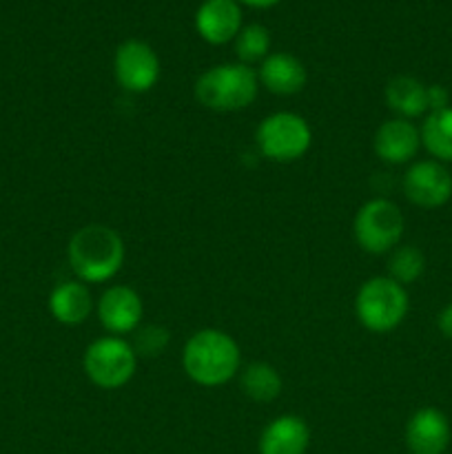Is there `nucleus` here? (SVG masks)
Instances as JSON below:
<instances>
[{
    "label": "nucleus",
    "mask_w": 452,
    "mask_h": 454,
    "mask_svg": "<svg viewBox=\"0 0 452 454\" xmlns=\"http://www.w3.org/2000/svg\"><path fill=\"white\" fill-rule=\"evenodd\" d=\"M242 353L229 333L204 328L186 340L182 350V368L186 377L204 388H217L239 372Z\"/></svg>",
    "instance_id": "1"
},
{
    "label": "nucleus",
    "mask_w": 452,
    "mask_h": 454,
    "mask_svg": "<svg viewBox=\"0 0 452 454\" xmlns=\"http://www.w3.org/2000/svg\"><path fill=\"white\" fill-rule=\"evenodd\" d=\"M66 257L80 282H109L124 264V239L111 226L87 224L69 239Z\"/></svg>",
    "instance_id": "2"
},
{
    "label": "nucleus",
    "mask_w": 452,
    "mask_h": 454,
    "mask_svg": "<svg viewBox=\"0 0 452 454\" xmlns=\"http://www.w3.org/2000/svg\"><path fill=\"white\" fill-rule=\"evenodd\" d=\"M260 91V78L242 62H226L204 71L195 82V98L202 106L220 114L242 111L253 105Z\"/></svg>",
    "instance_id": "3"
},
{
    "label": "nucleus",
    "mask_w": 452,
    "mask_h": 454,
    "mask_svg": "<svg viewBox=\"0 0 452 454\" xmlns=\"http://www.w3.org/2000/svg\"><path fill=\"white\" fill-rule=\"evenodd\" d=\"M410 300L406 286L379 275L362 284L355 297L359 324L370 333H390L406 319Z\"/></svg>",
    "instance_id": "4"
},
{
    "label": "nucleus",
    "mask_w": 452,
    "mask_h": 454,
    "mask_svg": "<svg viewBox=\"0 0 452 454\" xmlns=\"http://www.w3.org/2000/svg\"><path fill=\"white\" fill-rule=\"evenodd\" d=\"M406 220L393 200L372 198L362 204L355 215L353 231L359 248L370 255H386L394 251L403 238Z\"/></svg>",
    "instance_id": "5"
},
{
    "label": "nucleus",
    "mask_w": 452,
    "mask_h": 454,
    "mask_svg": "<svg viewBox=\"0 0 452 454\" xmlns=\"http://www.w3.org/2000/svg\"><path fill=\"white\" fill-rule=\"evenodd\" d=\"M260 153L270 162L288 164L304 158L313 142V131L301 115L277 111L260 122L255 131Z\"/></svg>",
    "instance_id": "6"
},
{
    "label": "nucleus",
    "mask_w": 452,
    "mask_h": 454,
    "mask_svg": "<svg viewBox=\"0 0 452 454\" xmlns=\"http://www.w3.org/2000/svg\"><path fill=\"white\" fill-rule=\"evenodd\" d=\"M84 372L102 390H118L133 380L137 355L122 337H100L84 350Z\"/></svg>",
    "instance_id": "7"
},
{
    "label": "nucleus",
    "mask_w": 452,
    "mask_h": 454,
    "mask_svg": "<svg viewBox=\"0 0 452 454\" xmlns=\"http://www.w3.org/2000/svg\"><path fill=\"white\" fill-rule=\"evenodd\" d=\"M115 82L129 93H146L160 80V58L144 40H124L113 56Z\"/></svg>",
    "instance_id": "8"
},
{
    "label": "nucleus",
    "mask_w": 452,
    "mask_h": 454,
    "mask_svg": "<svg viewBox=\"0 0 452 454\" xmlns=\"http://www.w3.org/2000/svg\"><path fill=\"white\" fill-rule=\"evenodd\" d=\"M403 195L419 208H439L452 198V173L437 160L412 162L403 176Z\"/></svg>",
    "instance_id": "9"
},
{
    "label": "nucleus",
    "mask_w": 452,
    "mask_h": 454,
    "mask_svg": "<svg viewBox=\"0 0 452 454\" xmlns=\"http://www.w3.org/2000/svg\"><path fill=\"white\" fill-rule=\"evenodd\" d=\"M96 310L102 328L115 337L137 331L142 313H144L140 295L131 286H122V284L106 288Z\"/></svg>",
    "instance_id": "10"
},
{
    "label": "nucleus",
    "mask_w": 452,
    "mask_h": 454,
    "mask_svg": "<svg viewBox=\"0 0 452 454\" xmlns=\"http://www.w3.org/2000/svg\"><path fill=\"white\" fill-rule=\"evenodd\" d=\"M450 421L434 406L419 408L406 424V446L410 454H443L450 446Z\"/></svg>",
    "instance_id": "11"
},
{
    "label": "nucleus",
    "mask_w": 452,
    "mask_h": 454,
    "mask_svg": "<svg viewBox=\"0 0 452 454\" xmlns=\"http://www.w3.org/2000/svg\"><path fill=\"white\" fill-rule=\"evenodd\" d=\"M375 153L386 164H408L417 158L421 149L419 127L403 118L386 120L375 133Z\"/></svg>",
    "instance_id": "12"
},
{
    "label": "nucleus",
    "mask_w": 452,
    "mask_h": 454,
    "mask_svg": "<svg viewBox=\"0 0 452 454\" xmlns=\"http://www.w3.org/2000/svg\"><path fill=\"white\" fill-rule=\"evenodd\" d=\"M195 29L208 44H226L242 29V9L238 0H204L195 13Z\"/></svg>",
    "instance_id": "13"
},
{
    "label": "nucleus",
    "mask_w": 452,
    "mask_h": 454,
    "mask_svg": "<svg viewBox=\"0 0 452 454\" xmlns=\"http://www.w3.org/2000/svg\"><path fill=\"white\" fill-rule=\"evenodd\" d=\"M260 84H264L266 91L275 93V96H295L306 87V67L297 56L286 51L269 53L264 60L260 62V71H257Z\"/></svg>",
    "instance_id": "14"
},
{
    "label": "nucleus",
    "mask_w": 452,
    "mask_h": 454,
    "mask_svg": "<svg viewBox=\"0 0 452 454\" xmlns=\"http://www.w3.org/2000/svg\"><path fill=\"white\" fill-rule=\"evenodd\" d=\"M310 428L301 417L282 415L270 421L260 434V454H306Z\"/></svg>",
    "instance_id": "15"
},
{
    "label": "nucleus",
    "mask_w": 452,
    "mask_h": 454,
    "mask_svg": "<svg viewBox=\"0 0 452 454\" xmlns=\"http://www.w3.org/2000/svg\"><path fill=\"white\" fill-rule=\"evenodd\" d=\"M49 310L53 319L65 326H78L87 322L93 310V300L84 282H62L49 295Z\"/></svg>",
    "instance_id": "16"
},
{
    "label": "nucleus",
    "mask_w": 452,
    "mask_h": 454,
    "mask_svg": "<svg viewBox=\"0 0 452 454\" xmlns=\"http://www.w3.org/2000/svg\"><path fill=\"white\" fill-rule=\"evenodd\" d=\"M386 102L399 118H419L428 111V84L412 75H397L386 84Z\"/></svg>",
    "instance_id": "17"
},
{
    "label": "nucleus",
    "mask_w": 452,
    "mask_h": 454,
    "mask_svg": "<svg viewBox=\"0 0 452 454\" xmlns=\"http://www.w3.org/2000/svg\"><path fill=\"white\" fill-rule=\"evenodd\" d=\"M421 146L437 162H452V106L430 111L421 124Z\"/></svg>",
    "instance_id": "18"
},
{
    "label": "nucleus",
    "mask_w": 452,
    "mask_h": 454,
    "mask_svg": "<svg viewBox=\"0 0 452 454\" xmlns=\"http://www.w3.org/2000/svg\"><path fill=\"white\" fill-rule=\"evenodd\" d=\"M239 388L253 402L269 403L282 393V377H279L277 368L270 364L253 362L244 366L242 375H239Z\"/></svg>",
    "instance_id": "19"
},
{
    "label": "nucleus",
    "mask_w": 452,
    "mask_h": 454,
    "mask_svg": "<svg viewBox=\"0 0 452 454\" xmlns=\"http://www.w3.org/2000/svg\"><path fill=\"white\" fill-rule=\"evenodd\" d=\"M425 270V255L412 244H399L394 251H390L388 260V278L394 279L401 286L415 284Z\"/></svg>",
    "instance_id": "20"
},
{
    "label": "nucleus",
    "mask_w": 452,
    "mask_h": 454,
    "mask_svg": "<svg viewBox=\"0 0 452 454\" xmlns=\"http://www.w3.org/2000/svg\"><path fill=\"white\" fill-rule=\"evenodd\" d=\"M270 34L264 25H246L239 29L235 38V53H238L242 65L251 67L253 62H261L269 56Z\"/></svg>",
    "instance_id": "21"
},
{
    "label": "nucleus",
    "mask_w": 452,
    "mask_h": 454,
    "mask_svg": "<svg viewBox=\"0 0 452 454\" xmlns=\"http://www.w3.org/2000/svg\"><path fill=\"white\" fill-rule=\"evenodd\" d=\"M133 350L136 355H144V357H158L167 350L168 346V331L162 326H144L136 331V341H133Z\"/></svg>",
    "instance_id": "22"
},
{
    "label": "nucleus",
    "mask_w": 452,
    "mask_h": 454,
    "mask_svg": "<svg viewBox=\"0 0 452 454\" xmlns=\"http://www.w3.org/2000/svg\"><path fill=\"white\" fill-rule=\"evenodd\" d=\"M450 106V93L441 84H428V111H439Z\"/></svg>",
    "instance_id": "23"
},
{
    "label": "nucleus",
    "mask_w": 452,
    "mask_h": 454,
    "mask_svg": "<svg viewBox=\"0 0 452 454\" xmlns=\"http://www.w3.org/2000/svg\"><path fill=\"white\" fill-rule=\"evenodd\" d=\"M437 326H439V331H441V335L446 337V340H452V304H448L446 309L439 313Z\"/></svg>",
    "instance_id": "24"
},
{
    "label": "nucleus",
    "mask_w": 452,
    "mask_h": 454,
    "mask_svg": "<svg viewBox=\"0 0 452 454\" xmlns=\"http://www.w3.org/2000/svg\"><path fill=\"white\" fill-rule=\"evenodd\" d=\"M239 3L248 4V7H255V9H269L273 4H277L279 0H239Z\"/></svg>",
    "instance_id": "25"
}]
</instances>
